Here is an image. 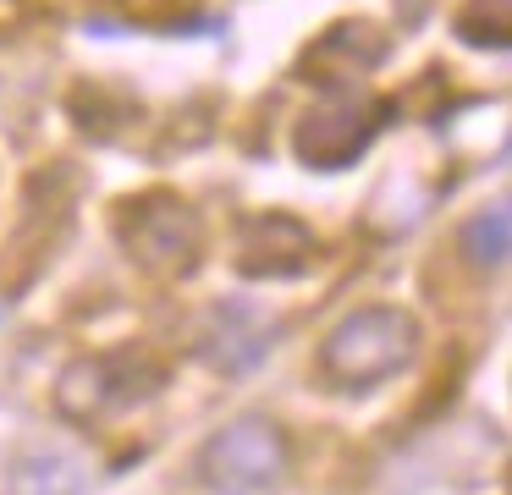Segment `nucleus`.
I'll list each match as a JSON object with an SVG mask.
<instances>
[{"label": "nucleus", "mask_w": 512, "mask_h": 495, "mask_svg": "<svg viewBox=\"0 0 512 495\" xmlns=\"http://www.w3.org/2000/svg\"><path fill=\"white\" fill-rule=\"evenodd\" d=\"M413 352H419V325H413V314L380 303V308L347 314L342 325L325 336L320 369L331 374L336 385H347V391H369V385H380V380L408 369Z\"/></svg>", "instance_id": "obj_1"}, {"label": "nucleus", "mask_w": 512, "mask_h": 495, "mask_svg": "<svg viewBox=\"0 0 512 495\" xmlns=\"http://www.w3.org/2000/svg\"><path fill=\"white\" fill-rule=\"evenodd\" d=\"M287 468V440L270 418L248 413L232 418L221 435H210V446L199 451V479L210 484L215 495H254L265 484L281 479Z\"/></svg>", "instance_id": "obj_2"}, {"label": "nucleus", "mask_w": 512, "mask_h": 495, "mask_svg": "<svg viewBox=\"0 0 512 495\" xmlns=\"http://www.w3.org/2000/svg\"><path fill=\"white\" fill-rule=\"evenodd\" d=\"M166 369L144 352H100V358H83L61 374V407L72 418H105V413H127V407L149 402L160 391Z\"/></svg>", "instance_id": "obj_3"}, {"label": "nucleus", "mask_w": 512, "mask_h": 495, "mask_svg": "<svg viewBox=\"0 0 512 495\" xmlns=\"http://www.w3.org/2000/svg\"><path fill=\"white\" fill-rule=\"evenodd\" d=\"M83 490V468L72 457H34L17 468L12 495H78Z\"/></svg>", "instance_id": "obj_4"}, {"label": "nucleus", "mask_w": 512, "mask_h": 495, "mask_svg": "<svg viewBox=\"0 0 512 495\" xmlns=\"http://www.w3.org/2000/svg\"><path fill=\"white\" fill-rule=\"evenodd\" d=\"M507 237H512L507 209H485V215H474L463 226V253L474 264H485V270H496V264H507Z\"/></svg>", "instance_id": "obj_5"}]
</instances>
